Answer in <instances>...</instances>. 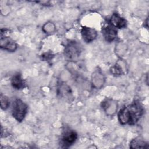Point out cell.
I'll return each mask as SVG.
<instances>
[{
	"label": "cell",
	"mask_w": 149,
	"mask_h": 149,
	"mask_svg": "<svg viewBox=\"0 0 149 149\" xmlns=\"http://www.w3.org/2000/svg\"><path fill=\"white\" fill-rule=\"evenodd\" d=\"M143 111L141 104L135 101L120 110L118 115V120L122 125H134L143 115Z\"/></svg>",
	"instance_id": "obj_1"
},
{
	"label": "cell",
	"mask_w": 149,
	"mask_h": 149,
	"mask_svg": "<svg viewBox=\"0 0 149 149\" xmlns=\"http://www.w3.org/2000/svg\"><path fill=\"white\" fill-rule=\"evenodd\" d=\"M27 105L20 99L16 98L12 104V116L17 121L22 122L27 114Z\"/></svg>",
	"instance_id": "obj_2"
},
{
	"label": "cell",
	"mask_w": 149,
	"mask_h": 149,
	"mask_svg": "<svg viewBox=\"0 0 149 149\" xmlns=\"http://www.w3.org/2000/svg\"><path fill=\"white\" fill-rule=\"evenodd\" d=\"M81 52L80 45L76 41H70L65 48V56L69 61H76Z\"/></svg>",
	"instance_id": "obj_3"
},
{
	"label": "cell",
	"mask_w": 149,
	"mask_h": 149,
	"mask_svg": "<svg viewBox=\"0 0 149 149\" xmlns=\"http://www.w3.org/2000/svg\"><path fill=\"white\" fill-rule=\"evenodd\" d=\"M77 138L76 132L70 129H65L62 133L61 143L64 147H68L74 144Z\"/></svg>",
	"instance_id": "obj_4"
},
{
	"label": "cell",
	"mask_w": 149,
	"mask_h": 149,
	"mask_svg": "<svg viewBox=\"0 0 149 149\" xmlns=\"http://www.w3.org/2000/svg\"><path fill=\"white\" fill-rule=\"evenodd\" d=\"M115 27L109 23L102 27V34L105 41L109 42H112L117 37L118 33Z\"/></svg>",
	"instance_id": "obj_5"
},
{
	"label": "cell",
	"mask_w": 149,
	"mask_h": 149,
	"mask_svg": "<svg viewBox=\"0 0 149 149\" xmlns=\"http://www.w3.org/2000/svg\"><path fill=\"white\" fill-rule=\"evenodd\" d=\"M81 34L83 41L87 43L93 41L97 37V31L94 29L86 26L82 27Z\"/></svg>",
	"instance_id": "obj_6"
},
{
	"label": "cell",
	"mask_w": 149,
	"mask_h": 149,
	"mask_svg": "<svg viewBox=\"0 0 149 149\" xmlns=\"http://www.w3.org/2000/svg\"><path fill=\"white\" fill-rule=\"evenodd\" d=\"M0 47L1 48L8 51L13 52L17 48V44L14 40L10 37L1 36L0 40Z\"/></svg>",
	"instance_id": "obj_7"
},
{
	"label": "cell",
	"mask_w": 149,
	"mask_h": 149,
	"mask_svg": "<svg viewBox=\"0 0 149 149\" xmlns=\"http://www.w3.org/2000/svg\"><path fill=\"white\" fill-rule=\"evenodd\" d=\"M109 23L116 29H123L127 26V21L126 19L121 17L117 13H114L112 14Z\"/></svg>",
	"instance_id": "obj_8"
},
{
	"label": "cell",
	"mask_w": 149,
	"mask_h": 149,
	"mask_svg": "<svg viewBox=\"0 0 149 149\" xmlns=\"http://www.w3.org/2000/svg\"><path fill=\"white\" fill-rule=\"evenodd\" d=\"M11 85L16 90L23 89L26 86V83L20 73H15L11 79Z\"/></svg>",
	"instance_id": "obj_9"
},
{
	"label": "cell",
	"mask_w": 149,
	"mask_h": 149,
	"mask_svg": "<svg viewBox=\"0 0 149 149\" xmlns=\"http://www.w3.org/2000/svg\"><path fill=\"white\" fill-rule=\"evenodd\" d=\"M130 147L131 148H148V144L143 139L137 137L130 141Z\"/></svg>",
	"instance_id": "obj_10"
},
{
	"label": "cell",
	"mask_w": 149,
	"mask_h": 149,
	"mask_svg": "<svg viewBox=\"0 0 149 149\" xmlns=\"http://www.w3.org/2000/svg\"><path fill=\"white\" fill-rule=\"evenodd\" d=\"M111 72L112 74L115 75H120L123 73V70L122 66H120L119 64L116 63L115 65H114L111 70Z\"/></svg>",
	"instance_id": "obj_11"
},
{
	"label": "cell",
	"mask_w": 149,
	"mask_h": 149,
	"mask_svg": "<svg viewBox=\"0 0 149 149\" xmlns=\"http://www.w3.org/2000/svg\"><path fill=\"white\" fill-rule=\"evenodd\" d=\"M9 100L8 98L5 95H1V106L2 109H6L9 105Z\"/></svg>",
	"instance_id": "obj_12"
}]
</instances>
